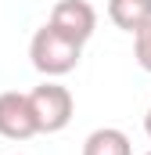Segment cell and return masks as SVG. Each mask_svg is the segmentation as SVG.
Returning <instances> with one entry per match:
<instances>
[{
  "instance_id": "obj_1",
  "label": "cell",
  "mask_w": 151,
  "mask_h": 155,
  "mask_svg": "<svg viewBox=\"0 0 151 155\" xmlns=\"http://www.w3.org/2000/svg\"><path fill=\"white\" fill-rule=\"evenodd\" d=\"M29 58H33V69L43 72L47 79H58V76H69L76 65H79V58H83V43L72 36H65V33H58L50 22L36 29V36L29 43Z\"/></svg>"
},
{
  "instance_id": "obj_2",
  "label": "cell",
  "mask_w": 151,
  "mask_h": 155,
  "mask_svg": "<svg viewBox=\"0 0 151 155\" xmlns=\"http://www.w3.org/2000/svg\"><path fill=\"white\" fill-rule=\"evenodd\" d=\"M29 101H33V116H36L40 134H61L72 123V112H76L72 90L54 83V79H47L36 90H29Z\"/></svg>"
},
{
  "instance_id": "obj_3",
  "label": "cell",
  "mask_w": 151,
  "mask_h": 155,
  "mask_svg": "<svg viewBox=\"0 0 151 155\" xmlns=\"http://www.w3.org/2000/svg\"><path fill=\"white\" fill-rule=\"evenodd\" d=\"M40 126L33 116V101L22 90H4L0 94V137L7 141H29L36 137Z\"/></svg>"
},
{
  "instance_id": "obj_4",
  "label": "cell",
  "mask_w": 151,
  "mask_h": 155,
  "mask_svg": "<svg viewBox=\"0 0 151 155\" xmlns=\"http://www.w3.org/2000/svg\"><path fill=\"white\" fill-rule=\"evenodd\" d=\"M50 25L58 33H65V36L86 43L94 36V29H97V11L86 0H58L54 11H50Z\"/></svg>"
},
{
  "instance_id": "obj_5",
  "label": "cell",
  "mask_w": 151,
  "mask_h": 155,
  "mask_svg": "<svg viewBox=\"0 0 151 155\" xmlns=\"http://www.w3.org/2000/svg\"><path fill=\"white\" fill-rule=\"evenodd\" d=\"M108 18L122 33H140L151 22V0H108Z\"/></svg>"
},
{
  "instance_id": "obj_6",
  "label": "cell",
  "mask_w": 151,
  "mask_h": 155,
  "mask_svg": "<svg viewBox=\"0 0 151 155\" xmlns=\"http://www.w3.org/2000/svg\"><path fill=\"white\" fill-rule=\"evenodd\" d=\"M83 155H133V144L119 126H97L83 141Z\"/></svg>"
},
{
  "instance_id": "obj_7",
  "label": "cell",
  "mask_w": 151,
  "mask_h": 155,
  "mask_svg": "<svg viewBox=\"0 0 151 155\" xmlns=\"http://www.w3.org/2000/svg\"><path fill=\"white\" fill-rule=\"evenodd\" d=\"M133 58H137V65L144 72H151V22L133 36Z\"/></svg>"
},
{
  "instance_id": "obj_8",
  "label": "cell",
  "mask_w": 151,
  "mask_h": 155,
  "mask_svg": "<svg viewBox=\"0 0 151 155\" xmlns=\"http://www.w3.org/2000/svg\"><path fill=\"white\" fill-rule=\"evenodd\" d=\"M144 134L151 137V108H148V116H144Z\"/></svg>"
},
{
  "instance_id": "obj_9",
  "label": "cell",
  "mask_w": 151,
  "mask_h": 155,
  "mask_svg": "<svg viewBox=\"0 0 151 155\" xmlns=\"http://www.w3.org/2000/svg\"><path fill=\"white\" fill-rule=\"evenodd\" d=\"M144 155H151V152H144Z\"/></svg>"
}]
</instances>
